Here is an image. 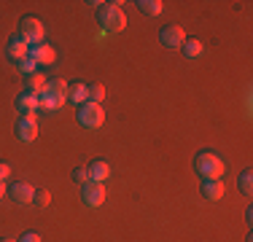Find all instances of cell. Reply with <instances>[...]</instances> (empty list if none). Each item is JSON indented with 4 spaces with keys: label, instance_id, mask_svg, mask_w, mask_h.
<instances>
[{
    "label": "cell",
    "instance_id": "4",
    "mask_svg": "<svg viewBox=\"0 0 253 242\" xmlns=\"http://www.w3.org/2000/svg\"><path fill=\"white\" fill-rule=\"evenodd\" d=\"M76 119H78V124L86 126V129H97V126H102V121H105V113H102V105L84 102V105H78Z\"/></svg>",
    "mask_w": 253,
    "mask_h": 242
},
{
    "label": "cell",
    "instance_id": "23",
    "mask_svg": "<svg viewBox=\"0 0 253 242\" xmlns=\"http://www.w3.org/2000/svg\"><path fill=\"white\" fill-rule=\"evenodd\" d=\"M73 180H76V183H89V169L86 167H76L73 169Z\"/></svg>",
    "mask_w": 253,
    "mask_h": 242
},
{
    "label": "cell",
    "instance_id": "9",
    "mask_svg": "<svg viewBox=\"0 0 253 242\" xmlns=\"http://www.w3.org/2000/svg\"><path fill=\"white\" fill-rule=\"evenodd\" d=\"M30 59L35 65H51L57 59V54H54V48L49 43H38V46H30Z\"/></svg>",
    "mask_w": 253,
    "mask_h": 242
},
{
    "label": "cell",
    "instance_id": "25",
    "mask_svg": "<svg viewBox=\"0 0 253 242\" xmlns=\"http://www.w3.org/2000/svg\"><path fill=\"white\" fill-rule=\"evenodd\" d=\"M8 178H11V167L5 161H0V183H5Z\"/></svg>",
    "mask_w": 253,
    "mask_h": 242
},
{
    "label": "cell",
    "instance_id": "14",
    "mask_svg": "<svg viewBox=\"0 0 253 242\" xmlns=\"http://www.w3.org/2000/svg\"><path fill=\"white\" fill-rule=\"evenodd\" d=\"M62 105H65V97L59 94H51V92L38 94V108H43V111H59Z\"/></svg>",
    "mask_w": 253,
    "mask_h": 242
},
{
    "label": "cell",
    "instance_id": "8",
    "mask_svg": "<svg viewBox=\"0 0 253 242\" xmlns=\"http://www.w3.org/2000/svg\"><path fill=\"white\" fill-rule=\"evenodd\" d=\"M5 54H8V59H14V62L19 65L22 59H27V57H30V46L19 38V35H14V38H11L8 43H5Z\"/></svg>",
    "mask_w": 253,
    "mask_h": 242
},
{
    "label": "cell",
    "instance_id": "27",
    "mask_svg": "<svg viewBox=\"0 0 253 242\" xmlns=\"http://www.w3.org/2000/svg\"><path fill=\"white\" fill-rule=\"evenodd\" d=\"M5 197V183H0V199Z\"/></svg>",
    "mask_w": 253,
    "mask_h": 242
},
{
    "label": "cell",
    "instance_id": "13",
    "mask_svg": "<svg viewBox=\"0 0 253 242\" xmlns=\"http://www.w3.org/2000/svg\"><path fill=\"white\" fill-rule=\"evenodd\" d=\"M202 197L208 199V202H218L221 197H224V183L221 180H202Z\"/></svg>",
    "mask_w": 253,
    "mask_h": 242
},
{
    "label": "cell",
    "instance_id": "11",
    "mask_svg": "<svg viewBox=\"0 0 253 242\" xmlns=\"http://www.w3.org/2000/svg\"><path fill=\"white\" fill-rule=\"evenodd\" d=\"M16 108H19V113H25V116H35V111H38V94L33 92H22L16 97Z\"/></svg>",
    "mask_w": 253,
    "mask_h": 242
},
{
    "label": "cell",
    "instance_id": "2",
    "mask_svg": "<svg viewBox=\"0 0 253 242\" xmlns=\"http://www.w3.org/2000/svg\"><path fill=\"white\" fill-rule=\"evenodd\" d=\"M97 19H100V24L108 30V33H122V30L126 27V16H124V11L119 8V3L102 5L100 14H97Z\"/></svg>",
    "mask_w": 253,
    "mask_h": 242
},
{
    "label": "cell",
    "instance_id": "22",
    "mask_svg": "<svg viewBox=\"0 0 253 242\" xmlns=\"http://www.w3.org/2000/svg\"><path fill=\"white\" fill-rule=\"evenodd\" d=\"M38 207H49V202H51V194L46 191V189H41V191H35V199H33Z\"/></svg>",
    "mask_w": 253,
    "mask_h": 242
},
{
    "label": "cell",
    "instance_id": "7",
    "mask_svg": "<svg viewBox=\"0 0 253 242\" xmlns=\"http://www.w3.org/2000/svg\"><path fill=\"white\" fill-rule=\"evenodd\" d=\"M159 40H162V46H167V48H180V46L186 43L183 27H175V24H167V27H162Z\"/></svg>",
    "mask_w": 253,
    "mask_h": 242
},
{
    "label": "cell",
    "instance_id": "20",
    "mask_svg": "<svg viewBox=\"0 0 253 242\" xmlns=\"http://www.w3.org/2000/svg\"><path fill=\"white\" fill-rule=\"evenodd\" d=\"M46 92L59 94V97H65V100H68V83H65L62 78H51V81H49V86H46Z\"/></svg>",
    "mask_w": 253,
    "mask_h": 242
},
{
    "label": "cell",
    "instance_id": "28",
    "mask_svg": "<svg viewBox=\"0 0 253 242\" xmlns=\"http://www.w3.org/2000/svg\"><path fill=\"white\" fill-rule=\"evenodd\" d=\"M0 242H16V240H0Z\"/></svg>",
    "mask_w": 253,
    "mask_h": 242
},
{
    "label": "cell",
    "instance_id": "19",
    "mask_svg": "<svg viewBox=\"0 0 253 242\" xmlns=\"http://www.w3.org/2000/svg\"><path fill=\"white\" fill-rule=\"evenodd\" d=\"M105 89L100 86V83H92V86H86V102H92V105H100L102 100H105Z\"/></svg>",
    "mask_w": 253,
    "mask_h": 242
},
{
    "label": "cell",
    "instance_id": "1",
    "mask_svg": "<svg viewBox=\"0 0 253 242\" xmlns=\"http://www.w3.org/2000/svg\"><path fill=\"white\" fill-rule=\"evenodd\" d=\"M194 169L202 180H221V175H224V161H221V156L213 154V151H202L194 159Z\"/></svg>",
    "mask_w": 253,
    "mask_h": 242
},
{
    "label": "cell",
    "instance_id": "10",
    "mask_svg": "<svg viewBox=\"0 0 253 242\" xmlns=\"http://www.w3.org/2000/svg\"><path fill=\"white\" fill-rule=\"evenodd\" d=\"M8 197L14 199L16 204H30V202L35 199V189H33L30 183H14V186L8 189Z\"/></svg>",
    "mask_w": 253,
    "mask_h": 242
},
{
    "label": "cell",
    "instance_id": "6",
    "mask_svg": "<svg viewBox=\"0 0 253 242\" xmlns=\"http://www.w3.org/2000/svg\"><path fill=\"white\" fill-rule=\"evenodd\" d=\"M81 199H84V204L86 207H100L102 202H105V186L102 183H84V194H81Z\"/></svg>",
    "mask_w": 253,
    "mask_h": 242
},
{
    "label": "cell",
    "instance_id": "3",
    "mask_svg": "<svg viewBox=\"0 0 253 242\" xmlns=\"http://www.w3.org/2000/svg\"><path fill=\"white\" fill-rule=\"evenodd\" d=\"M43 35H46L43 22L35 19V16H22V22H19V38L25 40L27 46L43 43Z\"/></svg>",
    "mask_w": 253,
    "mask_h": 242
},
{
    "label": "cell",
    "instance_id": "21",
    "mask_svg": "<svg viewBox=\"0 0 253 242\" xmlns=\"http://www.w3.org/2000/svg\"><path fill=\"white\" fill-rule=\"evenodd\" d=\"M237 183H240V191H243L245 197H251V194H253V172H251V169H245V172L240 175Z\"/></svg>",
    "mask_w": 253,
    "mask_h": 242
},
{
    "label": "cell",
    "instance_id": "16",
    "mask_svg": "<svg viewBox=\"0 0 253 242\" xmlns=\"http://www.w3.org/2000/svg\"><path fill=\"white\" fill-rule=\"evenodd\" d=\"M46 86H49V81L43 78V73H33V76H27V92L33 94H43Z\"/></svg>",
    "mask_w": 253,
    "mask_h": 242
},
{
    "label": "cell",
    "instance_id": "12",
    "mask_svg": "<svg viewBox=\"0 0 253 242\" xmlns=\"http://www.w3.org/2000/svg\"><path fill=\"white\" fill-rule=\"evenodd\" d=\"M108 178H111V167L102 159H94L92 164H89V180H92V183H105Z\"/></svg>",
    "mask_w": 253,
    "mask_h": 242
},
{
    "label": "cell",
    "instance_id": "24",
    "mask_svg": "<svg viewBox=\"0 0 253 242\" xmlns=\"http://www.w3.org/2000/svg\"><path fill=\"white\" fill-rule=\"evenodd\" d=\"M19 70L25 73V76H33V73H38V65L27 57V59H22V62H19Z\"/></svg>",
    "mask_w": 253,
    "mask_h": 242
},
{
    "label": "cell",
    "instance_id": "17",
    "mask_svg": "<svg viewBox=\"0 0 253 242\" xmlns=\"http://www.w3.org/2000/svg\"><path fill=\"white\" fill-rule=\"evenodd\" d=\"M180 48H183V54H186V57H189V59H197V57H202V51H205L202 40H197V38L186 40V43L180 46Z\"/></svg>",
    "mask_w": 253,
    "mask_h": 242
},
{
    "label": "cell",
    "instance_id": "18",
    "mask_svg": "<svg viewBox=\"0 0 253 242\" xmlns=\"http://www.w3.org/2000/svg\"><path fill=\"white\" fill-rule=\"evenodd\" d=\"M137 8L148 16H159L162 14V0H137Z\"/></svg>",
    "mask_w": 253,
    "mask_h": 242
},
{
    "label": "cell",
    "instance_id": "5",
    "mask_svg": "<svg viewBox=\"0 0 253 242\" xmlns=\"http://www.w3.org/2000/svg\"><path fill=\"white\" fill-rule=\"evenodd\" d=\"M16 137L22 143H33L38 137V119L35 116H19L16 121Z\"/></svg>",
    "mask_w": 253,
    "mask_h": 242
},
{
    "label": "cell",
    "instance_id": "15",
    "mask_svg": "<svg viewBox=\"0 0 253 242\" xmlns=\"http://www.w3.org/2000/svg\"><path fill=\"white\" fill-rule=\"evenodd\" d=\"M68 100L76 102V105H84L86 102V83H81V81L68 83Z\"/></svg>",
    "mask_w": 253,
    "mask_h": 242
},
{
    "label": "cell",
    "instance_id": "26",
    "mask_svg": "<svg viewBox=\"0 0 253 242\" xmlns=\"http://www.w3.org/2000/svg\"><path fill=\"white\" fill-rule=\"evenodd\" d=\"M16 242H43V240H41V234L27 232V234H22V240H16Z\"/></svg>",
    "mask_w": 253,
    "mask_h": 242
}]
</instances>
